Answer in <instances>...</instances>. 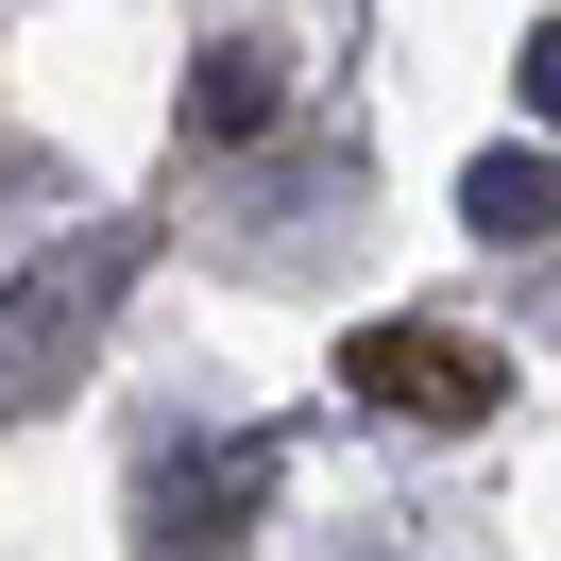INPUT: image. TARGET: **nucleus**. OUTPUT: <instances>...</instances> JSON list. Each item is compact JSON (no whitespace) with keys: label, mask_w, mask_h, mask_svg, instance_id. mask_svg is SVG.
I'll return each instance as SVG.
<instances>
[{"label":"nucleus","mask_w":561,"mask_h":561,"mask_svg":"<svg viewBox=\"0 0 561 561\" xmlns=\"http://www.w3.org/2000/svg\"><path fill=\"white\" fill-rule=\"evenodd\" d=\"M119 289H137V239H69V273H18V289H0V425H18L85 341H103Z\"/></svg>","instance_id":"obj_1"},{"label":"nucleus","mask_w":561,"mask_h":561,"mask_svg":"<svg viewBox=\"0 0 561 561\" xmlns=\"http://www.w3.org/2000/svg\"><path fill=\"white\" fill-rule=\"evenodd\" d=\"M341 391H375L391 425H477L493 391H511V357H493V341H443V323H357V341H341Z\"/></svg>","instance_id":"obj_2"},{"label":"nucleus","mask_w":561,"mask_h":561,"mask_svg":"<svg viewBox=\"0 0 561 561\" xmlns=\"http://www.w3.org/2000/svg\"><path fill=\"white\" fill-rule=\"evenodd\" d=\"M273 493V459L255 443H221V459H171L153 477V545H239V511Z\"/></svg>","instance_id":"obj_3"},{"label":"nucleus","mask_w":561,"mask_h":561,"mask_svg":"<svg viewBox=\"0 0 561 561\" xmlns=\"http://www.w3.org/2000/svg\"><path fill=\"white\" fill-rule=\"evenodd\" d=\"M273 103H289V69L255 35H221L205 69H187V119H205V137H273Z\"/></svg>","instance_id":"obj_4"},{"label":"nucleus","mask_w":561,"mask_h":561,"mask_svg":"<svg viewBox=\"0 0 561 561\" xmlns=\"http://www.w3.org/2000/svg\"><path fill=\"white\" fill-rule=\"evenodd\" d=\"M459 221H477V239H561V171L545 153H477V171H459Z\"/></svg>","instance_id":"obj_5"},{"label":"nucleus","mask_w":561,"mask_h":561,"mask_svg":"<svg viewBox=\"0 0 561 561\" xmlns=\"http://www.w3.org/2000/svg\"><path fill=\"white\" fill-rule=\"evenodd\" d=\"M527 119L561 137V35H527Z\"/></svg>","instance_id":"obj_6"}]
</instances>
